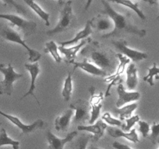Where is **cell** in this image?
Listing matches in <instances>:
<instances>
[{
	"label": "cell",
	"instance_id": "12",
	"mask_svg": "<svg viewBox=\"0 0 159 149\" xmlns=\"http://www.w3.org/2000/svg\"><path fill=\"white\" fill-rule=\"evenodd\" d=\"M25 68L29 71L30 75L31 78V82H30V85L29 90L26 92V93H25L23 96L21 97V99H23V98L26 97L28 96H32L33 97H34V99H36V101L37 102L39 106H40V102H39L38 99H37V96L35 95L34 92L36 89V80H37V78L38 76L39 73L40 72V65H39L38 62H35V63H26L24 65Z\"/></svg>",
	"mask_w": 159,
	"mask_h": 149
},
{
	"label": "cell",
	"instance_id": "26",
	"mask_svg": "<svg viewBox=\"0 0 159 149\" xmlns=\"http://www.w3.org/2000/svg\"><path fill=\"white\" fill-rule=\"evenodd\" d=\"M113 3H116V4L122 5V6H126L127 8H130L131 10H133L134 12H136L137 15L140 17L142 20H147V17L144 15V13L143 12V11L140 9L139 5L138 2H134L132 1H128V0H124V1H113Z\"/></svg>",
	"mask_w": 159,
	"mask_h": 149
},
{
	"label": "cell",
	"instance_id": "24",
	"mask_svg": "<svg viewBox=\"0 0 159 149\" xmlns=\"http://www.w3.org/2000/svg\"><path fill=\"white\" fill-rule=\"evenodd\" d=\"M73 90V81H72V72H69L65 79L64 82L63 88H62V96L65 99V102H68L71 99V94Z\"/></svg>",
	"mask_w": 159,
	"mask_h": 149
},
{
	"label": "cell",
	"instance_id": "11",
	"mask_svg": "<svg viewBox=\"0 0 159 149\" xmlns=\"http://www.w3.org/2000/svg\"><path fill=\"white\" fill-rule=\"evenodd\" d=\"M92 42V39L90 37H88L86 39L81 40L79 43L75 45L73 47H58V51H60L61 54H64L65 56V61L68 64H72L75 62V60L77 57L78 52H79L81 49L85 45L89 44Z\"/></svg>",
	"mask_w": 159,
	"mask_h": 149
},
{
	"label": "cell",
	"instance_id": "6",
	"mask_svg": "<svg viewBox=\"0 0 159 149\" xmlns=\"http://www.w3.org/2000/svg\"><path fill=\"white\" fill-rule=\"evenodd\" d=\"M0 19L8 20L10 23V26L16 27L22 31L25 37H27L34 34L37 29V23L32 20H25L20 15L9 13H0Z\"/></svg>",
	"mask_w": 159,
	"mask_h": 149
},
{
	"label": "cell",
	"instance_id": "10",
	"mask_svg": "<svg viewBox=\"0 0 159 149\" xmlns=\"http://www.w3.org/2000/svg\"><path fill=\"white\" fill-rule=\"evenodd\" d=\"M78 134V131L70 132L67 136L64 138H57L50 130H47L46 138L48 142V149H64L65 146L68 142L72 141Z\"/></svg>",
	"mask_w": 159,
	"mask_h": 149
},
{
	"label": "cell",
	"instance_id": "32",
	"mask_svg": "<svg viewBox=\"0 0 159 149\" xmlns=\"http://www.w3.org/2000/svg\"><path fill=\"white\" fill-rule=\"evenodd\" d=\"M150 130H152V133L148 135L149 139L152 144H156L159 141V123L158 124L153 123Z\"/></svg>",
	"mask_w": 159,
	"mask_h": 149
},
{
	"label": "cell",
	"instance_id": "29",
	"mask_svg": "<svg viewBox=\"0 0 159 149\" xmlns=\"http://www.w3.org/2000/svg\"><path fill=\"white\" fill-rule=\"evenodd\" d=\"M90 138H91V135L82 134L75 142L73 149H86Z\"/></svg>",
	"mask_w": 159,
	"mask_h": 149
},
{
	"label": "cell",
	"instance_id": "39",
	"mask_svg": "<svg viewBox=\"0 0 159 149\" xmlns=\"http://www.w3.org/2000/svg\"><path fill=\"white\" fill-rule=\"evenodd\" d=\"M1 124H2V123H0V125H1Z\"/></svg>",
	"mask_w": 159,
	"mask_h": 149
},
{
	"label": "cell",
	"instance_id": "13",
	"mask_svg": "<svg viewBox=\"0 0 159 149\" xmlns=\"http://www.w3.org/2000/svg\"><path fill=\"white\" fill-rule=\"evenodd\" d=\"M118 99L116 102L117 108H121L129 102L137 101L141 97L139 92H127L123 84H119L117 86Z\"/></svg>",
	"mask_w": 159,
	"mask_h": 149
},
{
	"label": "cell",
	"instance_id": "19",
	"mask_svg": "<svg viewBox=\"0 0 159 149\" xmlns=\"http://www.w3.org/2000/svg\"><path fill=\"white\" fill-rule=\"evenodd\" d=\"M92 34H93V28H92L91 24H90V20H88L86 22V23H85V27L82 30L79 31L74 38L69 40H66V41L60 42L59 43H60V46L61 47L69 46V45L75 44V43H77L78 42L81 41V40H84V39L88 38L89 36Z\"/></svg>",
	"mask_w": 159,
	"mask_h": 149
},
{
	"label": "cell",
	"instance_id": "28",
	"mask_svg": "<svg viewBox=\"0 0 159 149\" xmlns=\"http://www.w3.org/2000/svg\"><path fill=\"white\" fill-rule=\"evenodd\" d=\"M154 77H156L157 79H159V68L157 67V64L155 62H154L153 66L152 68H148V73L147 75L143 78V79L144 82H148L151 86H154L155 85Z\"/></svg>",
	"mask_w": 159,
	"mask_h": 149
},
{
	"label": "cell",
	"instance_id": "30",
	"mask_svg": "<svg viewBox=\"0 0 159 149\" xmlns=\"http://www.w3.org/2000/svg\"><path fill=\"white\" fill-rule=\"evenodd\" d=\"M102 120L104 121V123H106L107 124H110L111 126H116V127H122L124 125V123L123 121H121L120 119H116V118L112 117L110 113L109 112L104 113L102 116Z\"/></svg>",
	"mask_w": 159,
	"mask_h": 149
},
{
	"label": "cell",
	"instance_id": "37",
	"mask_svg": "<svg viewBox=\"0 0 159 149\" xmlns=\"http://www.w3.org/2000/svg\"><path fill=\"white\" fill-rule=\"evenodd\" d=\"M89 149H100V148H99V147H95V146H90Z\"/></svg>",
	"mask_w": 159,
	"mask_h": 149
},
{
	"label": "cell",
	"instance_id": "3",
	"mask_svg": "<svg viewBox=\"0 0 159 149\" xmlns=\"http://www.w3.org/2000/svg\"><path fill=\"white\" fill-rule=\"evenodd\" d=\"M0 38L9 42L19 43L21 45L29 54V61L31 63L37 62L41 58V54L39 51L32 49L26 43V40L22 38L18 31L16 30L10 24L0 23Z\"/></svg>",
	"mask_w": 159,
	"mask_h": 149
},
{
	"label": "cell",
	"instance_id": "23",
	"mask_svg": "<svg viewBox=\"0 0 159 149\" xmlns=\"http://www.w3.org/2000/svg\"><path fill=\"white\" fill-rule=\"evenodd\" d=\"M138 108V104L131 103L128 104L127 106L121 107V108H116L114 110L115 114H117L120 116V120L123 121L124 120L130 118L131 116L132 113Z\"/></svg>",
	"mask_w": 159,
	"mask_h": 149
},
{
	"label": "cell",
	"instance_id": "2",
	"mask_svg": "<svg viewBox=\"0 0 159 149\" xmlns=\"http://www.w3.org/2000/svg\"><path fill=\"white\" fill-rule=\"evenodd\" d=\"M81 55L89 60L94 65L106 71L109 75L113 74L116 68L117 57L112 51L104 48L99 42L92 41L81 51Z\"/></svg>",
	"mask_w": 159,
	"mask_h": 149
},
{
	"label": "cell",
	"instance_id": "4",
	"mask_svg": "<svg viewBox=\"0 0 159 149\" xmlns=\"http://www.w3.org/2000/svg\"><path fill=\"white\" fill-rule=\"evenodd\" d=\"M60 17L57 24L53 29L48 30L46 34L53 36L68 30L74 26L75 16L72 11V1H58Z\"/></svg>",
	"mask_w": 159,
	"mask_h": 149
},
{
	"label": "cell",
	"instance_id": "7",
	"mask_svg": "<svg viewBox=\"0 0 159 149\" xmlns=\"http://www.w3.org/2000/svg\"><path fill=\"white\" fill-rule=\"evenodd\" d=\"M112 44L114 46L117 51H119L120 54L125 56L126 57L131 59L134 62H138L140 61L147 59L148 54L146 52L137 51L129 47L127 45V41L124 39H119V40H112Z\"/></svg>",
	"mask_w": 159,
	"mask_h": 149
},
{
	"label": "cell",
	"instance_id": "5",
	"mask_svg": "<svg viewBox=\"0 0 159 149\" xmlns=\"http://www.w3.org/2000/svg\"><path fill=\"white\" fill-rule=\"evenodd\" d=\"M0 72L4 75V79L0 82V95L11 96L13 92V83L20 78H23V74L16 72L11 63L7 65L0 64Z\"/></svg>",
	"mask_w": 159,
	"mask_h": 149
},
{
	"label": "cell",
	"instance_id": "22",
	"mask_svg": "<svg viewBox=\"0 0 159 149\" xmlns=\"http://www.w3.org/2000/svg\"><path fill=\"white\" fill-rule=\"evenodd\" d=\"M24 2L35 12L36 14L39 16L43 21L45 22L46 23V26H50V21H49V18H50V14L48 12H45L38 4H37L36 2L34 1H29V0H25Z\"/></svg>",
	"mask_w": 159,
	"mask_h": 149
},
{
	"label": "cell",
	"instance_id": "40",
	"mask_svg": "<svg viewBox=\"0 0 159 149\" xmlns=\"http://www.w3.org/2000/svg\"><path fill=\"white\" fill-rule=\"evenodd\" d=\"M158 144H159V141H158ZM158 149H159V148H158Z\"/></svg>",
	"mask_w": 159,
	"mask_h": 149
},
{
	"label": "cell",
	"instance_id": "33",
	"mask_svg": "<svg viewBox=\"0 0 159 149\" xmlns=\"http://www.w3.org/2000/svg\"><path fill=\"white\" fill-rule=\"evenodd\" d=\"M2 2L5 5H9V6H12L19 14H21V15H26L27 14L26 9L23 6H22L21 5L19 4L17 2L12 1V0H5V1H2Z\"/></svg>",
	"mask_w": 159,
	"mask_h": 149
},
{
	"label": "cell",
	"instance_id": "18",
	"mask_svg": "<svg viewBox=\"0 0 159 149\" xmlns=\"http://www.w3.org/2000/svg\"><path fill=\"white\" fill-rule=\"evenodd\" d=\"M73 116V110L68 109L64 111L61 116H57L54 121V128L57 131H65L68 130Z\"/></svg>",
	"mask_w": 159,
	"mask_h": 149
},
{
	"label": "cell",
	"instance_id": "34",
	"mask_svg": "<svg viewBox=\"0 0 159 149\" xmlns=\"http://www.w3.org/2000/svg\"><path fill=\"white\" fill-rule=\"evenodd\" d=\"M138 124L139 125V130L141 134L143 135L144 138H148L149 135V131L151 130L150 124L143 120H139Z\"/></svg>",
	"mask_w": 159,
	"mask_h": 149
},
{
	"label": "cell",
	"instance_id": "1",
	"mask_svg": "<svg viewBox=\"0 0 159 149\" xmlns=\"http://www.w3.org/2000/svg\"><path fill=\"white\" fill-rule=\"evenodd\" d=\"M103 6L102 13L107 14L113 22V29L111 32L102 35V38L107 39L110 37H117L124 36L125 34H133L140 37H145L147 31L144 29H139L135 24L132 23L130 20V15L129 13L124 15L116 12L109 2L102 0Z\"/></svg>",
	"mask_w": 159,
	"mask_h": 149
},
{
	"label": "cell",
	"instance_id": "21",
	"mask_svg": "<svg viewBox=\"0 0 159 149\" xmlns=\"http://www.w3.org/2000/svg\"><path fill=\"white\" fill-rule=\"evenodd\" d=\"M138 83V68L134 63H130L127 68L126 84L129 90H134Z\"/></svg>",
	"mask_w": 159,
	"mask_h": 149
},
{
	"label": "cell",
	"instance_id": "9",
	"mask_svg": "<svg viewBox=\"0 0 159 149\" xmlns=\"http://www.w3.org/2000/svg\"><path fill=\"white\" fill-rule=\"evenodd\" d=\"M0 115L2 116L3 117L6 118L8 120L10 121V122L12 123V124H13L15 126H16V127L21 130L23 133H32V132H34L35 130H37V129L42 128V127L44 126V122H43V120H42L41 119L37 120L34 121V122L31 124H23L17 116L4 113V112L2 111L1 110H0Z\"/></svg>",
	"mask_w": 159,
	"mask_h": 149
},
{
	"label": "cell",
	"instance_id": "27",
	"mask_svg": "<svg viewBox=\"0 0 159 149\" xmlns=\"http://www.w3.org/2000/svg\"><path fill=\"white\" fill-rule=\"evenodd\" d=\"M45 48L43 50L44 53H50L51 56L53 57L54 60L57 63H60L61 61L62 58L61 57V54H59L58 47L57 46L56 43L53 40H51L49 42H47L45 43Z\"/></svg>",
	"mask_w": 159,
	"mask_h": 149
},
{
	"label": "cell",
	"instance_id": "17",
	"mask_svg": "<svg viewBox=\"0 0 159 149\" xmlns=\"http://www.w3.org/2000/svg\"><path fill=\"white\" fill-rule=\"evenodd\" d=\"M107 132H108V133L110 136L114 138H124L127 140H128V141H132L134 143L140 142V140L139 138H138V133H137L136 129H132L129 132H124L121 129L117 128V127H110L107 129Z\"/></svg>",
	"mask_w": 159,
	"mask_h": 149
},
{
	"label": "cell",
	"instance_id": "38",
	"mask_svg": "<svg viewBox=\"0 0 159 149\" xmlns=\"http://www.w3.org/2000/svg\"><path fill=\"white\" fill-rule=\"evenodd\" d=\"M157 20H159V14H158V16H157Z\"/></svg>",
	"mask_w": 159,
	"mask_h": 149
},
{
	"label": "cell",
	"instance_id": "14",
	"mask_svg": "<svg viewBox=\"0 0 159 149\" xmlns=\"http://www.w3.org/2000/svg\"><path fill=\"white\" fill-rule=\"evenodd\" d=\"M92 28L99 31H107L113 29V22L109 16L102 12L98 14L92 20H90Z\"/></svg>",
	"mask_w": 159,
	"mask_h": 149
},
{
	"label": "cell",
	"instance_id": "20",
	"mask_svg": "<svg viewBox=\"0 0 159 149\" xmlns=\"http://www.w3.org/2000/svg\"><path fill=\"white\" fill-rule=\"evenodd\" d=\"M116 57L117 59H119V64L117 65V68H116V71L114 74H112L110 75L107 76V77L104 79V82H107V83H110L111 82L113 79H116L118 77H121V74L124 73V70H125L127 65L130 63V59L126 57L125 56L122 55L120 53H116Z\"/></svg>",
	"mask_w": 159,
	"mask_h": 149
},
{
	"label": "cell",
	"instance_id": "8",
	"mask_svg": "<svg viewBox=\"0 0 159 149\" xmlns=\"http://www.w3.org/2000/svg\"><path fill=\"white\" fill-rule=\"evenodd\" d=\"M72 110L75 111L73 123L79 126L83 125L85 121L90 119L89 102L83 99H79L70 105Z\"/></svg>",
	"mask_w": 159,
	"mask_h": 149
},
{
	"label": "cell",
	"instance_id": "35",
	"mask_svg": "<svg viewBox=\"0 0 159 149\" xmlns=\"http://www.w3.org/2000/svg\"><path fill=\"white\" fill-rule=\"evenodd\" d=\"M113 147L115 149H133L130 146L127 145V144H122V143L119 142V141H114L113 143Z\"/></svg>",
	"mask_w": 159,
	"mask_h": 149
},
{
	"label": "cell",
	"instance_id": "36",
	"mask_svg": "<svg viewBox=\"0 0 159 149\" xmlns=\"http://www.w3.org/2000/svg\"><path fill=\"white\" fill-rule=\"evenodd\" d=\"M92 2H93V1H89V2H87V5H86V7H85V9H88V8H89V5H90V4H91V3H92Z\"/></svg>",
	"mask_w": 159,
	"mask_h": 149
},
{
	"label": "cell",
	"instance_id": "25",
	"mask_svg": "<svg viewBox=\"0 0 159 149\" xmlns=\"http://www.w3.org/2000/svg\"><path fill=\"white\" fill-rule=\"evenodd\" d=\"M20 141H15L8 136L6 129L2 128L0 130V147L2 146L10 145L12 147V149H20Z\"/></svg>",
	"mask_w": 159,
	"mask_h": 149
},
{
	"label": "cell",
	"instance_id": "16",
	"mask_svg": "<svg viewBox=\"0 0 159 149\" xmlns=\"http://www.w3.org/2000/svg\"><path fill=\"white\" fill-rule=\"evenodd\" d=\"M73 65V72L75 71L77 68H80V69L83 70L85 72L91 74L95 76H99V77H103L106 78L108 76L109 74H107L106 71H102L100 68L96 67L93 64H92L87 59H85L83 61H75L72 63Z\"/></svg>",
	"mask_w": 159,
	"mask_h": 149
},
{
	"label": "cell",
	"instance_id": "31",
	"mask_svg": "<svg viewBox=\"0 0 159 149\" xmlns=\"http://www.w3.org/2000/svg\"><path fill=\"white\" fill-rule=\"evenodd\" d=\"M125 120L126 124H124V125H123L122 130L124 132H129V130L130 131V130H132V127L134 126V124L138 123V121L140 120V116H138V115H135V116H130V118H127Z\"/></svg>",
	"mask_w": 159,
	"mask_h": 149
},
{
	"label": "cell",
	"instance_id": "15",
	"mask_svg": "<svg viewBox=\"0 0 159 149\" xmlns=\"http://www.w3.org/2000/svg\"><path fill=\"white\" fill-rule=\"evenodd\" d=\"M107 128V124L102 120H98L96 124L92 125H80L78 126V130H84V131L89 132L93 133V141H98L100 138H102L104 131Z\"/></svg>",
	"mask_w": 159,
	"mask_h": 149
}]
</instances>
